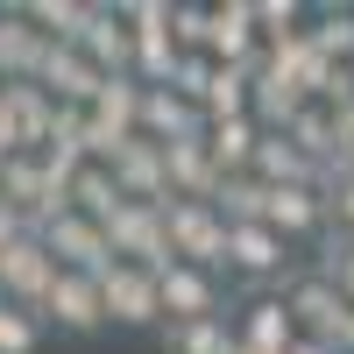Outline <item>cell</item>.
<instances>
[{
    "instance_id": "obj_28",
    "label": "cell",
    "mask_w": 354,
    "mask_h": 354,
    "mask_svg": "<svg viewBox=\"0 0 354 354\" xmlns=\"http://www.w3.org/2000/svg\"><path fill=\"white\" fill-rule=\"evenodd\" d=\"M8 156H15V149H8V135H0V163H8Z\"/></svg>"
},
{
    "instance_id": "obj_15",
    "label": "cell",
    "mask_w": 354,
    "mask_h": 354,
    "mask_svg": "<svg viewBox=\"0 0 354 354\" xmlns=\"http://www.w3.org/2000/svg\"><path fill=\"white\" fill-rule=\"evenodd\" d=\"M205 128H213V113H205L198 100H185V93H170V85H149V100H142V135L149 142H198Z\"/></svg>"
},
{
    "instance_id": "obj_30",
    "label": "cell",
    "mask_w": 354,
    "mask_h": 354,
    "mask_svg": "<svg viewBox=\"0 0 354 354\" xmlns=\"http://www.w3.org/2000/svg\"><path fill=\"white\" fill-rule=\"evenodd\" d=\"M340 354H354V326H347V347H340Z\"/></svg>"
},
{
    "instance_id": "obj_26",
    "label": "cell",
    "mask_w": 354,
    "mask_h": 354,
    "mask_svg": "<svg viewBox=\"0 0 354 354\" xmlns=\"http://www.w3.org/2000/svg\"><path fill=\"white\" fill-rule=\"evenodd\" d=\"M21 234H28V220L15 213V205H8V198H0V248H8V241H21Z\"/></svg>"
},
{
    "instance_id": "obj_12",
    "label": "cell",
    "mask_w": 354,
    "mask_h": 354,
    "mask_svg": "<svg viewBox=\"0 0 354 354\" xmlns=\"http://www.w3.org/2000/svg\"><path fill=\"white\" fill-rule=\"evenodd\" d=\"M43 319H50L57 333H100V326H113L106 298H100V277H78V270L57 277V290L43 298Z\"/></svg>"
},
{
    "instance_id": "obj_19",
    "label": "cell",
    "mask_w": 354,
    "mask_h": 354,
    "mask_svg": "<svg viewBox=\"0 0 354 354\" xmlns=\"http://www.w3.org/2000/svg\"><path fill=\"white\" fill-rule=\"evenodd\" d=\"M64 198H71V213L100 220V227H106V220H113V213L128 205V198H121V185H113V170H106V163H85V170L71 177V192H64Z\"/></svg>"
},
{
    "instance_id": "obj_24",
    "label": "cell",
    "mask_w": 354,
    "mask_h": 354,
    "mask_svg": "<svg viewBox=\"0 0 354 354\" xmlns=\"http://www.w3.org/2000/svg\"><path fill=\"white\" fill-rule=\"evenodd\" d=\"M213 78H220V64H213V57H185V64H177V78H170V93H185V100H198L205 106V93H213Z\"/></svg>"
},
{
    "instance_id": "obj_6",
    "label": "cell",
    "mask_w": 354,
    "mask_h": 354,
    "mask_svg": "<svg viewBox=\"0 0 354 354\" xmlns=\"http://www.w3.org/2000/svg\"><path fill=\"white\" fill-rule=\"evenodd\" d=\"M57 106L43 85H8L0 93V135H8V149L15 156H43L50 149V135H57Z\"/></svg>"
},
{
    "instance_id": "obj_4",
    "label": "cell",
    "mask_w": 354,
    "mask_h": 354,
    "mask_svg": "<svg viewBox=\"0 0 354 354\" xmlns=\"http://www.w3.org/2000/svg\"><path fill=\"white\" fill-rule=\"evenodd\" d=\"M100 298H106V319L113 326H170L163 319V277L142 270V262H113V270L100 277Z\"/></svg>"
},
{
    "instance_id": "obj_8",
    "label": "cell",
    "mask_w": 354,
    "mask_h": 354,
    "mask_svg": "<svg viewBox=\"0 0 354 354\" xmlns=\"http://www.w3.org/2000/svg\"><path fill=\"white\" fill-rule=\"evenodd\" d=\"M43 241H50V255L64 262V270H78V277H106L113 262H121V255H113V241H106V227H100V220H85V213L50 220Z\"/></svg>"
},
{
    "instance_id": "obj_29",
    "label": "cell",
    "mask_w": 354,
    "mask_h": 354,
    "mask_svg": "<svg viewBox=\"0 0 354 354\" xmlns=\"http://www.w3.org/2000/svg\"><path fill=\"white\" fill-rule=\"evenodd\" d=\"M227 354H255V347H241V340H234V347H227Z\"/></svg>"
},
{
    "instance_id": "obj_23",
    "label": "cell",
    "mask_w": 354,
    "mask_h": 354,
    "mask_svg": "<svg viewBox=\"0 0 354 354\" xmlns=\"http://www.w3.org/2000/svg\"><path fill=\"white\" fill-rule=\"evenodd\" d=\"M326 198H333V234H354V163L347 156L326 170Z\"/></svg>"
},
{
    "instance_id": "obj_21",
    "label": "cell",
    "mask_w": 354,
    "mask_h": 354,
    "mask_svg": "<svg viewBox=\"0 0 354 354\" xmlns=\"http://www.w3.org/2000/svg\"><path fill=\"white\" fill-rule=\"evenodd\" d=\"M43 326H50L43 312L0 298V354H36V347H43Z\"/></svg>"
},
{
    "instance_id": "obj_2",
    "label": "cell",
    "mask_w": 354,
    "mask_h": 354,
    "mask_svg": "<svg viewBox=\"0 0 354 354\" xmlns=\"http://www.w3.org/2000/svg\"><path fill=\"white\" fill-rule=\"evenodd\" d=\"M57 277H64V262L50 255L43 234H21V241L0 248V298L8 305H28V312H43V298L57 290Z\"/></svg>"
},
{
    "instance_id": "obj_11",
    "label": "cell",
    "mask_w": 354,
    "mask_h": 354,
    "mask_svg": "<svg viewBox=\"0 0 354 354\" xmlns=\"http://www.w3.org/2000/svg\"><path fill=\"white\" fill-rule=\"evenodd\" d=\"M234 340L255 347V354H290L305 333H298V319H290L283 290H255V298L241 305V319H234Z\"/></svg>"
},
{
    "instance_id": "obj_18",
    "label": "cell",
    "mask_w": 354,
    "mask_h": 354,
    "mask_svg": "<svg viewBox=\"0 0 354 354\" xmlns=\"http://www.w3.org/2000/svg\"><path fill=\"white\" fill-rule=\"evenodd\" d=\"M100 15L106 8H93V0H28V21H36L50 43H85V28Z\"/></svg>"
},
{
    "instance_id": "obj_1",
    "label": "cell",
    "mask_w": 354,
    "mask_h": 354,
    "mask_svg": "<svg viewBox=\"0 0 354 354\" xmlns=\"http://www.w3.org/2000/svg\"><path fill=\"white\" fill-rule=\"evenodd\" d=\"M283 305H290V319H298V333L305 340H326L333 354L347 347V326H354V298L326 277V270H298L283 283Z\"/></svg>"
},
{
    "instance_id": "obj_22",
    "label": "cell",
    "mask_w": 354,
    "mask_h": 354,
    "mask_svg": "<svg viewBox=\"0 0 354 354\" xmlns=\"http://www.w3.org/2000/svg\"><path fill=\"white\" fill-rule=\"evenodd\" d=\"M170 36L185 57H198L205 43H213V8H192V0H170Z\"/></svg>"
},
{
    "instance_id": "obj_9",
    "label": "cell",
    "mask_w": 354,
    "mask_h": 354,
    "mask_svg": "<svg viewBox=\"0 0 354 354\" xmlns=\"http://www.w3.org/2000/svg\"><path fill=\"white\" fill-rule=\"evenodd\" d=\"M106 170H113V185H121V198H135V205H170V156H163V142L135 135Z\"/></svg>"
},
{
    "instance_id": "obj_10",
    "label": "cell",
    "mask_w": 354,
    "mask_h": 354,
    "mask_svg": "<svg viewBox=\"0 0 354 354\" xmlns=\"http://www.w3.org/2000/svg\"><path fill=\"white\" fill-rule=\"evenodd\" d=\"M262 21H255V0H220L213 8V43H205V57L213 64H241V71H255L262 64Z\"/></svg>"
},
{
    "instance_id": "obj_5",
    "label": "cell",
    "mask_w": 354,
    "mask_h": 354,
    "mask_svg": "<svg viewBox=\"0 0 354 354\" xmlns=\"http://www.w3.org/2000/svg\"><path fill=\"white\" fill-rule=\"evenodd\" d=\"M227 277H241V283H290L298 270H290V241L270 227V220H248V227H234V241H227Z\"/></svg>"
},
{
    "instance_id": "obj_7",
    "label": "cell",
    "mask_w": 354,
    "mask_h": 354,
    "mask_svg": "<svg viewBox=\"0 0 354 354\" xmlns=\"http://www.w3.org/2000/svg\"><path fill=\"white\" fill-rule=\"evenodd\" d=\"M163 319H170V326L227 319V305H220V270H198V262H170V270H163Z\"/></svg>"
},
{
    "instance_id": "obj_3",
    "label": "cell",
    "mask_w": 354,
    "mask_h": 354,
    "mask_svg": "<svg viewBox=\"0 0 354 354\" xmlns=\"http://www.w3.org/2000/svg\"><path fill=\"white\" fill-rule=\"evenodd\" d=\"M227 241H234V227L220 220V205L170 198V255H177V262H198V270H227Z\"/></svg>"
},
{
    "instance_id": "obj_17",
    "label": "cell",
    "mask_w": 354,
    "mask_h": 354,
    "mask_svg": "<svg viewBox=\"0 0 354 354\" xmlns=\"http://www.w3.org/2000/svg\"><path fill=\"white\" fill-rule=\"evenodd\" d=\"M262 135H270V128H262L255 113H241V121H213V128H205V149H213V163H220L227 177H248Z\"/></svg>"
},
{
    "instance_id": "obj_13",
    "label": "cell",
    "mask_w": 354,
    "mask_h": 354,
    "mask_svg": "<svg viewBox=\"0 0 354 354\" xmlns=\"http://www.w3.org/2000/svg\"><path fill=\"white\" fill-rule=\"evenodd\" d=\"M43 64H50V36L28 21V8H8L0 15V78L8 85H36Z\"/></svg>"
},
{
    "instance_id": "obj_14",
    "label": "cell",
    "mask_w": 354,
    "mask_h": 354,
    "mask_svg": "<svg viewBox=\"0 0 354 354\" xmlns=\"http://www.w3.org/2000/svg\"><path fill=\"white\" fill-rule=\"evenodd\" d=\"M36 85H43L57 106H93V100H100V85H106V71H100L78 43H50V64H43Z\"/></svg>"
},
{
    "instance_id": "obj_20",
    "label": "cell",
    "mask_w": 354,
    "mask_h": 354,
    "mask_svg": "<svg viewBox=\"0 0 354 354\" xmlns=\"http://www.w3.org/2000/svg\"><path fill=\"white\" fill-rule=\"evenodd\" d=\"M234 326L227 319H198V326H163V354H227Z\"/></svg>"
},
{
    "instance_id": "obj_16",
    "label": "cell",
    "mask_w": 354,
    "mask_h": 354,
    "mask_svg": "<svg viewBox=\"0 0 354 354\" xmlns=\"http://www.w3.org/2000/svg\"><path fill=\"white\" fill-rule=\"evenodd\" d=\"M106 78H135V28L121 21V8H106L93 28H85V43H78Z\"/></svg>"
},
{
    "instance_id": "obj_27",
    "label": "cell",
    "mask_w": 354,
    "mask_h": 354,
    "mask_svg": "<svg viewBox=\"0 0 354 354\" xmlns=\"http://www.w3.org/2000/svg\"><path fill=\"white\" fill-rule=\"evenodd\" d=\"M290 354H333L326 340H298V347H290Z\"/></svg>"
},
{
    "instance_id": "obj_25",
    "label": "cell",
    "mask_w": 354,
    "mask_h": 354,
    "mask_svg": "<svg viewBox=\"0 0 354 354\" xmlns=\"http://www.w3.org/2000/svg\"><path fill=\"white\" fill-rule=\"evenodd\" d=\"M319 270H326L347 298H354V234H333V248H326V262H319Z\"/></svg>"
}]
</instances>
